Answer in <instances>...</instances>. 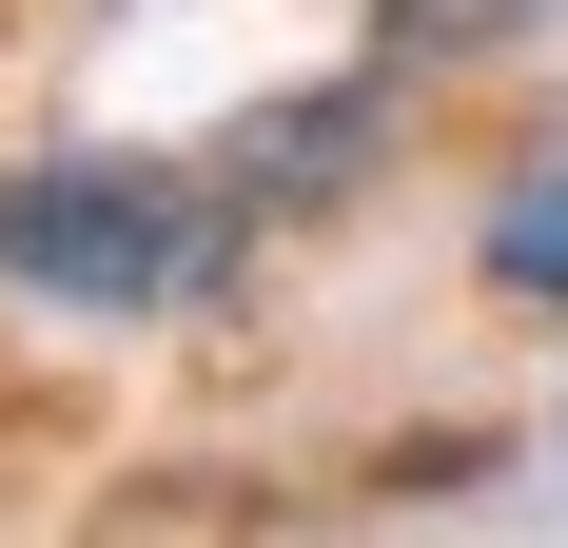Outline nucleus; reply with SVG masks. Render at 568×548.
I'll list each match as a JSON object with an SVG mask.
<instances>
[{"label":"nucleus","instance_id":"1","mask_svg":"<svg viewBox=\"0 0 568 548\" xmlns=\"http://www.w3.org/2000/svg\"><path fill=\"white\" fill-rule=\"evenodd\" d=\"M275 235L216 196V158H138V138H20L0 158V314L59 333H216L255 314Z\"/></svg>","mask_w":568,"mask_h":548},{"label":"nucleus","instance_id":"2","mask_svg":"<svg viewBox=\"0 0 568 548\" xmlns=\"http://www.w3.org/2000/svg\"><path fill=\"white\" fill-rule=\"evenodd\" d=\"M412 99H432V79L353 40L334 79H275V99H235L196 158H216V196H235L255 235H334L353 196H393V158H412Z\"/></svg>","mask_w":568,"mask_h":548},{"label":"nucleus","instance_id":"3","mask_svg":"<svg viewBox=\"0 0 568 548\" xmlns=\"http://www.w3.org/2000/svg\"><path fill=\"white\" fill-rule=\"evenodd\" d=\"M470 294L529 333H568V138H510L490 196H470Z\"/></svg>","mask_w":568,"mask_h":548},{"label":"nucleus","instance_id":"4","mask_svg":"<svg viewBox=\"0 0 568 548\" xmlns=\"http://www.w3.org/2000/svg\"><path fill=\"white\" fill-rule=\"evenodd\" d=\"M568 40V0H373V59H412L432 99L452 79H510V59H549Z\"/></svg>","mask_w":568,"mask_h":548},{"label":"nucleus","instance_id":"5","mask_svg":"<svg viewBox=\"0 0 568 548\" xmlns=\"http://www.w3.org/2000/svg\"><path fill=\"white\" fill-rule=\"evenodd\" d=\"M373 490H490V432H393V470Z\"/></svg>","mask_w":568,"mask_h":548},{"label":"nucleus","instance_id":"6","mask_svg":"<svg viewBox=\"0 0 568 548\" xmlns=\"http://www.w3.org/2000/svg\"><path fill=\"white\" fill-rule=\"evenodd\" d=\"M79 20H138V0H79Z\"/></svg>","mask_w":568,"mask_h":548}]
</instances>
